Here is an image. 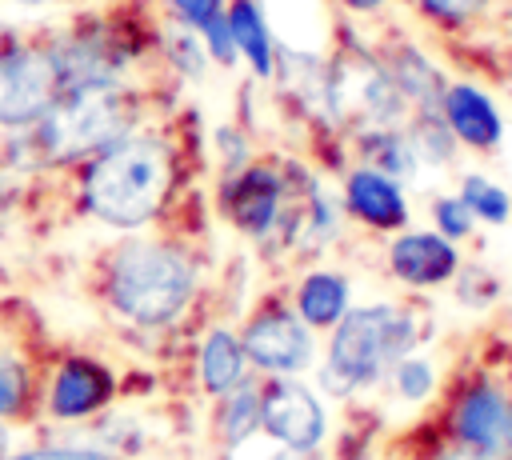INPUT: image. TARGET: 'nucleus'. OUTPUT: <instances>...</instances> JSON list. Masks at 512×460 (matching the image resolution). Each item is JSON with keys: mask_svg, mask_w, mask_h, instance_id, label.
<instances>
[{"mask_svg": "<svg viewBox=\"0 0 512 460\" xmlns=\"http://www.w3.org/2000/svg\"><path fill=\"white\" fill-rule=\"evenodd\" d=\"M352 152H356V164L364 168H376L400 184H412L424 168H420V156L404 132V124H388V128H360L348 136Z\"/></svg>", "mask_w": 512, "mask_h": 460, "instance_id": "obj_20", "label": "nucleus"}, {"mask_svg": "<svg viewBox=\"0 0 512 460\" xmlns=\"http://www.w3.org/2000/svg\"><path fill=\"white\" fill-rule=\"evenodd\" d=\"M424 460H484V456H476V452H468V448H460V444H444V448H436V452H428Z\"/></svg>", "mask_w": 512, "mask_h": 460, "instance_id": "obj_33", "label": "nucleus"}, {"mask_svg": "<svg viewBox=\"0 0 512 460\" xmlns=\"http://www.w3.org/2000/svg\"><path fill=\"white\" fill-rule=\"evenodd\" d=\"M372 48H376L384 72L392 76V84L400 88V96L408 100L412 112L416 108H436V100L448 84V72L436 64V56L420 40H412L404 32H384Z\"/></svg>", "mask_w": 512, "mask_h": 460, "instance_id": "obj_15", "label": "nucleus"}, {"mask_svg": "<svg viewBox=\"0 0 512 460\" xmlns=\"http://www.w3.org/2000/svg\"><path fill=\"white\" fill-rule=\"evenodd\" d=\"M436 380H440V372H436V364H432L420 348L408 352V356L388 372V384H392L396 400H404V404H424V400L436 392Z\"/></svg>", "mask_w": 512, "mask_h": 460, "instance_id": "obj_27", "label": "nucleus"}, {"mask_svg": "<svg viewBox=\"0 0 512 460\" xmlns=\"http://www.w3.org/2000/svg\"><path fill=\"white\" fill-rule=\"evenodd\" d=\"M248 376H252V364L244 356L240 332L228 328V324H212L200 336V348H196V380H200V392L212 396V400H220L232 388H240Z\"/></svg>", "mask_w": 512, "mask_h": 460, "instance_id": "obj_17", "label": "nucleus"}, {"mask_svg": "<svg viewBox=\"0 0 512 460\" xmlns=\"http://www.w3.org/2000/svg\"><path fill=\"white\" fill-rule=\"evenodd\" d=\"M40 376L28 348L0 332V424L28 420L40 408Z\"/></svg>", "mask_w": 512, "mask_h": 460, "instance_id": "obj_21", "label": "nucleus"}, {"mask_svg": "<svg viewBox=\"0 0 512 460\" xmlns=\"http://www.w3.org/2000/svg\"><path fill=\"white\" fill-rule=\"evenodd\" d=\"M0 460H116L108 448L92 444V440H72V444H32L20 452H4Z\"/></svg>", "mask_w": 512, "mask_h": 460, "instance_id": "obj_31", "label": "nucleus"}, {"mask_svg": "<svg viewBox=\"0 0 512 460\" xmlns=\"http://www.w3.org/2000/svg\"><path fill=\"white\" fill-rule=\"evenodd\" d=\"M148 100L152 92L140 80L72 84L36 124L0 132V168L12 176L72 172L88 156L140 128L148 120Z\"/></svg>", "mask_w": 512, "mask_h": 460, "instance_id": "obj_1", "label": "nucleus"}, {"mask_svg": "<svg viewBox=\"0 0 512 460\" xmlns=\"http://www.w3.org/2000/svg\"><path fill=\"white\" fill-rule=\"evenodd\" d=\"M260 460H316V456H300V452H284V448H276V452H268V456H260Z\"/></svg>", "mask_w": 512, "mask_h": 460, "instance_id": "obj_35", "label": "nucleus"}, {"mask_svg": "<svg viewBox=\"0 0 512 460\" xmlns=\"http://www.w3.org/2000/svg\"><path fill=\"white\" fill-rule=\"evenodd\" d=\"M224 16H228L236 64H244L252 80L268 84L276 72L280 36H276V24H272L264 0H224Z\"/></svg>", "mask_w": 512, "mask_h": 460, "instance_id": "obj_16", "label": "nucleus"}, {"mask_svg": "<svg viewBox=\"0 0 512 460\" xmlns=\"http://www.w3.org/2000/svg\"><path fill=\"white\" fill-rule=\"evenodd\" d=\"M388 272L404 288H444L460 272V248L436 228H404L384 248Z\"/></svg>", "mask_w": 512, "mask_h": 460, "instance_id": "obj_14", "label": "nucleus"}, {"mask_svg": "<svg viewBox=\"0 0 512 460\" xmlns=\"http://www.w3.org/2000/svg\"><path fill=\"white\" fill-rule=\"evenodd\" d=\"M288 304L312 332H328L352 308V280L340 268H308L300 272Z\"/></svg>", "mask_w": 512, "mask_h": 460, "instance_id": "obj_18", "label": "nucleus"}, {"mask_svg": "<svg viewBox=\"0 0 512 460\" xmlns=\"http://www.w3.org/2000/svg\"><path fill=\"white\" fill-rule=\"evenodd\" d=\"M456 196L464 200V208L472 212L476 224L504 228L512 220V192L504 184H496L492 176H484V172H464L456 180Z\"/></svg>", "mask_w": 512, "mask_h": 460, "instance_id": "obj_26", "label": "nucleus"}, {"mask_svg": "<svg viewBox=\"0 0 512 460\" xmlns=\"http://www.w3.org/2000/svg\"><path fill=\"white\" fill-rule=\"evenodd\" d=\"M436 108H440V116L452 128L460 148L492 156L504 144V112L484 84H476L468 76H448Z\"/></svg>", "mask_w": 512, "mask_h": 460, "instance_id": "obj_13", "label": "nucleus"}, {"mask_svg": "<svg viewBox=\"0 0 512 460\" xmlns=\"http://www.w3.org/2000/svg\"><path fill=\"white\" fill-rule=\"evenodd\" d=\"M452 284H456V300L468 304V308H476V312L488 308L500 296V276L488 272V268H480V264H460V272L452 276Z\"/></svg>", "mask_w": 512, "mask_h": 460, "instance_id": "obj_30", "label": "nucleus"}, {"mask_svg": "<svg viewBox=\"0 0 512 460\" xmlns=\"http://www.w3.org/2000/svg\"><path fill=\"white\" fill-rule=\"evenodd\" d=\"M8 452V424H0V456Z\"/></svg>", "mask_w": 512, "mask_h": 460, "instance_id": "obj_36", "label": "nucleus"}, {"mask_svg": "<svg viewBox=\"0 0 512 460\" xmlns=\"http://www.w3.org/2000/svg\"><path fill=\"white\" fill-rule=\"evenodd\" d=\"M156 20L160 16H144L140 4H112V8H84L68 24L52 28L48 44L64 88L140 80L136 72L152 60Z\"/></svg>", "mask_w": 512, "mask_h": 460, "instance_id": "obj_5", "label": "nucleus"}, {"mask_svg": "<svg viewBox=\"0 0 512 460\" xmlns=\"http://www.w3.org/2000/svg\"><path fill=\"white\" fill-rule=\"evenodd\" d=\"M64 92L48 32L8 36L0 44V132L36 124L48 104Z\"/></svg>", "mask_w": 512, "mask_h": 460, "instance_id": "obj_7", "label": "nucleus"}, {"mask_svg": "<svg viewBox=\"0 0 512 460\" xmlns=\"http://www.w3.org/2000/svg\"><path fill=\"white\" fill-rule=\"evenodd\" d=\"M404 4L428 32H436L444 40L484 28L504 8V0H404Z\"/></svg>", "mask_w": 512, "mask_h": 460, "instance_id": "obj_23", "label": "nucleus"}, {"mask_svg": "<svg viewBox=\"0 0 512 460\" xmlns=\"http://www.w3.org/2000/svg\"><path fill=\"white\" fill-rule=\"evenodd\" d=\"M312 172L300 160L284 156H252L240 172L220 176L216 184V212L248 236L260 252H292V224L300 196Z\"/></svg>", "mask_w": 512, "mask_h": 460, "instance_id": "obj_6", "label": "nucleus"}, {"mask_svg": "<svg viewBox=\"0 0 512 460\" xmlns=\"http://www.w3.org/2000/svg\"><path fill=\"white\" fill-rule=\"evenodd\" d=\"M212 436L224 452L244 448L260 436V376H248L240 388L216 400L212 408Z\"/></svg>", "mask_w": 512, "mask_h": 460, "instance_id": "obj_22", "label": "nucleus"}, {"mask_svg": "<svg viewBox=\"0 0 512 460\" xmlns=\"http://www.w3.org/2000/svg\"><path fill=\"white\" fill-rule=\"evenodd\" d=\"M420 316L408 304H352L336 328H328V344L316 360V384L332 400H352L364 388L388 380V372L420 348Z\"/></svg>", "mask_w": 512, "mask_h": 460, "instance_id": "obj_4", "label": "nucleus"}, {"mask_svg": "<svg viewBox=\"0 0 512 460\" xmlns=\"http://www.w3.org/2000/svg\"><path fill=\"white\" fill-rule=\"evenodd\" d=\"M152 64H160V72L176 84H200L212 68L208 48L200 40L196 28L180 24L176 16H160L156 20V44H152Z\"/></svg>", "mask_w": 512, "mask_h": 460, "instance_id": "obj_19", "label": "nucleus"}, {"mask_svg": "<svg viewBox=\"0 0 512 460\" xmlns=\"http://www.w3.org/2000/svg\"><path fill=\"white\" fill-rule=\"evenodd\" d=\"M340 208L360 228L384 232V236L404 232L408 220H412V204H408L404 184L384 176V172H376V168H364V164L344 168V176H340Z\"/></svg>", "mask_w": 512, "mask_h": 460, "instance_id": "obj_12", "label": "nucleus"}, {"mask_svg": "<svg viewBox=\"0 0 512 460\" xmlns=\"http://www.w3.org/2000/svg\"><path fill=\"white\" fill-rule=\"evenodd\" d=\"M180 164V140L168 128L144 120L140 128L72 168L76 208L112 232H144L176 204Z\"/></svg>", "mask_w": 512, "mask_h": 460, "instance_id": "obj_2", "label": "nucleus"}, {"mask_svg": "<svg viewBox=\"0 0 512 460\" xmlns=\"http://www.w3.org/2000/svg\"><path fill=\"white\" fill-rule=\"evenodd\" d=\"M12 8H24V12H40V8H64V4H76V0H4Z\"/></svg>", "mask_w": 512, "mask_h": 460, "instance_id": "obj_34", "label": "nucleus"}, {"mask_svg": "<svg viewBox=\"0 0 512 460\" xmlns=\"http://www.w3.org/2000/svg\"><path fill=\"white\" fill-rule=\"evenodd\" d=\"M504 64H508V76H512V44H508V52H504Z\"/></svg>", "mask_w": 512, "mask_h": 460, "instance_id": "obj_37", "label": "nucleus"}, {"mask_svg": "<svg viewBox=\"0 0 512 460\" xmlns=\"http://www.w3.org/2000/svg\"><path fill=\"white\" fill-rule=\"evenodd\" d=\"M428 216H432V228L452 244H460L476 232V220H472V212L464 208V200L456 192H436L432 204H428Z\"/></svg>", "mask_w": 512, "mask_h": 460, "instance_id": "obj_29", "label": "nucleus"}, {"mask_svg": "<svg viewBox=\"0 0 512 460\" xmlns=\"http://www.w3.org/2000/svg\"><path fill=\"white\" fill-rule=\"evenodd\" d=\"M328 4H336L344 16H352V20H376V16H384L396 0H328Z\"/></svg>", "mask_w": 512, "mask_h": 460, "instance_id": "obj_32", "label": "nucleus"}, {"mask_svg": "<svg viewBox=\"0 0 512 460\" xmlns=\"http://www.w3.org/2000/svg\"><path fill=\"white\" fill-rule=\"evenodd\" d=\"M200 296V256L168 236H124L100 260L104 308L140 328L164 332L188 316Z\"/></svg>", "mask_w": 512, "mask_h": 460, "instance_id": "obj_3", "label": "nucleus"}, {"mask_svg": "<svg viewBox=\"0 0 512 460\" xmlns=\"http://www.w3.org/2000/svg\"><path fill=\"white\" fill-rule=\"evenodd\" d=\"M244 356L260 376H304L320 360L316 332L280 296H264L240 328Z\"/></svg>", "mask_w": 512, "mask_h": 460, "instance_id": "obj_9", "label": "nucleus"}, {"mask_svg": "<svg viewBox=\"0 0 512 460\" xmlns=\"http://www.w3.org/2000/svg\"><path fill=\"white\" fill-rule=\"evenodd\" d=\"M168 16H176L180 24L196 28L212 68H236V48H232V32H228V16H224V0H160Z\"/></svg>", "mask_w": 512, "mask_h": 460, "instance_id": "obj_24", "label": "nucleus"}, {"mask_svg": "<svg viewBox=\"0 0 512 460\" xmlns=\"http://www.w3.org/2000/svg\"><path fill=\"white\" fill-rule=\"evenodd\" d=\"M260 432L300 456H320L328 440V408L300 376H260Z\"/></svg>", "mask_w": 512, "mask_h": 460, "instance_id": "obj_10", "label": "nucleus"}, {"mask_svg": "<svg viewBox=\"0 0 512 460\" xmlns=\"http://www.w3.org/2000/svg\"><path fill=\"white\" fill-rule=\"evenodd\" d=\"M404 132H408V140H412V148L420 156V168H436L440 172V168H452L456 164L460 144H456L452 128L444 124L440 108H416V112H408Z\"/></svg>", "mask_w": 512, "mask_h": 460, "instance_id": "obj_25", "label": "nucleus"}, {"mask_svg": "<svg viewBox=\"0 0 512 460\" xmlns=\"http://www.w3.org/2000/svg\"><path fill=\"white\" fill-rule=\"evenodd\" d=\"M252 136L244 124H216L212 128V160H216V172L220 176H232L240 172L248 160H252Z\"/></svg>", "mask_w": 512, "mask_h": 460, "instance_id": "obj_28", "label": "nucleus"}, {"mask_svg": "<svg viewBox=\"0 0 512 460\" xmlns=\"http://www.w3.org/2000/svg\"><path fill=\"white\" fill-rule=\"evenodd\" d=\"M444 428L452 444L484 460H512V388L488 372L464 376L444 408Z\"/></svg>", "mask_w": 512, "mask_h": 460, "instance_id": "obj_8", "label": "nucleus"}, {"mask_svg": "<svg viewBox=\"0 0 512 460\" xmlns=\"http://www.w3.org/2000/svg\"><path fill=\"white\" fill-rule=\"evenodd\" d=\"M116 396V372L96 356H64L40 392V412L60 424L96 420Z\"/></svg>", "mask_w": 512, "mask_h": 460, "instance_id": "obj_11", "label": "nucleus"}]
</instances>
